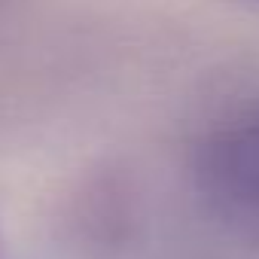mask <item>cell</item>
<instances>
[{"mask_svg":"<svg viewBox=\"0 0 259 259\" xmlns=\"http://www.w3.org/2000/svg\"><path fill=\"white\" fill-rule=\"evenodd\" d=\"M244 4H253V7H259V0H244Z\"/></svg>","mask_w":259,"mask_h":259,"instance_id":"3","label":"cell"},{"mask_svg":"<svg viewBox=\"0 0 259 259\" xmlns=\"http://www.w3.org/2000/svg\"><path fill=\"white\" fill-rule=\"evenodd\" d=\"M189 174L213 213L259 238V89L201 122L189 147Z\"/></svg>","mask_w":259,"mask_h":259,"instance_id":"1","label":"cell"},{"mask_svg":"<svg viewBox=\"0 0 259 259\" xmlns=\"http://www.w3.org/2000/svg\"><path fill=\"white\" fill-rule=\"evenodd\" d=\"M67 207V226L73 232V241L89 250L116 253L128 247L138 229L135 189L116 171L92 174Z\"/></svg>","mask_w":259,"mask_h":259,"instance_id":"2","label":"cell"}]
</instances>
